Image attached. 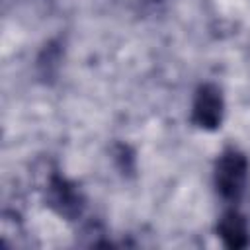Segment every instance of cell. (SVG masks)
I'll return each instance as SVG.
<instances>
[{"instance_id":"1","label":"cell","mask_w":250,"mask_h":250,"mask_svg":"<svg viewBox=\"0 0 250 250\" xmlns=\"http://www.w3.org/2000/svg\"><path fill=\"white\" fill-rule=\"evenodd\" d=\"M248 160L236 148H227L215 162V188L219 195L227 201H238L246 189L248 182Z\"/></svg>"},{"instance_id":"2","label":"cell","mask_w":250,"mask_h":250,"mask_svg":"<svg viewBox=\"0 0 250 250\" xmlns=\"http://www.w3.org/2000/svg\"><path fill=\"white\" fill-rule=\"evenodd\" d=\"M225 113V100L215 84H201L195 92L191 105V121L205 131H213L221 125Z\"/></svg>"},{"instance_id":"3","label":"cell","mask_w":250,"mask_h":250,"mask_svg":"<svg viewBox=\"0 0 250 250\" xmlns=\"http://www.w3.org/2000/svg\"><path fill=\"white\" fill-rule=\"evenodd\" d=\"M47 203L55 213H59L61 217H64L68 221L80 217L82 209H84V199H82L80 191L76 189V186L61 176H53L49 180Z\"/></svg>"},{"instance_id":"4","label":"cell","mask_w":250,"mask_h":250,"mask_svg":"<svg viewBox=\"0 0 250 250\" xmlns=\"http://www.w3.org/2000/svg\"><path fill=\"white\" fill-rule=\"evenodd\" d=\"M217 234L221 236L223 244L232 250L246 248L250 244V227L244 215L238 211H227L217 225Z\"/></svg>"}]
</instances>
